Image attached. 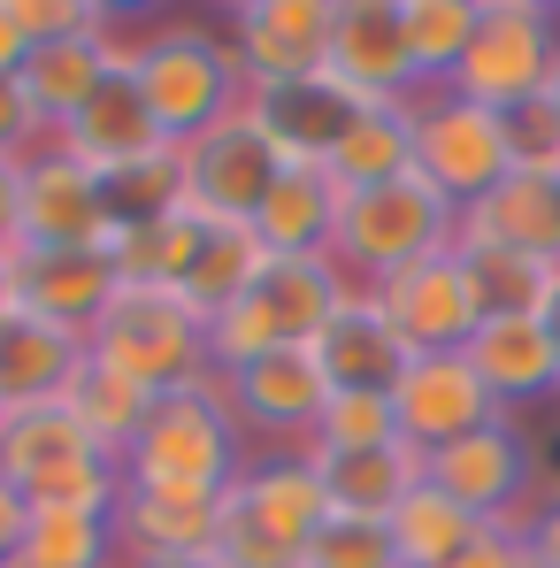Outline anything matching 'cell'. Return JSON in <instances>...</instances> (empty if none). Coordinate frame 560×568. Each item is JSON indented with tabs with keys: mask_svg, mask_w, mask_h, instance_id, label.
I'll return each mask as SVG.
<instances>
[{
	"mask_svg": "<svg viewBox=\"0 0 560 568\" xmlns=\"http://www.w3.org/2000/svg\"><path fill=\"white\" fill-rule=\"evenodd\" d=\"M246 462L254 454H246V430L231 415V392H223V377H207V384H185V392H162L154 399V415L123 446V491L215 507L238 484Z\"/></svg>",
	"mask_w": 560,
	"mask_h": 568,
	"instance_id": "1",
	"label": "cell"
},
{
	"mask_svg": "<svg viewBox=\"0 0 560 568\" xmlns=\"http://www.w3.org/2000/svg\"><path fill=\"white\" fill-rule=\"evenodd\" d=\"M131 85L154 108L170 146H185L200 131H215L231 108H246V78H238L231 39L200 16H154L131 39Z\"/></svg>",
	"mask_w": 560,
	"mask_h": 568,
	"instance_id": "2",
	"label": "cell"
},
{
	"mask_svg": "<svg viewBox=\"0 0 560 568\" xmlns=\"http://www.w3.org/2000/svg\"><path fill=\"white\" fill-rule=\"evenodd\" d=\"M346 292H362V284L346 277L330 254H269V270L207 323L215 377H231V369H246L262 354H284V346H315L323 323L346 307Z\"/></svg>",
	"mask_w": 560,
	"mask_h": 568,
	"instance_id": "3",
	"label": "cell"
},
{
	"mask_svg": "<svg viewBox=\"0 0 560 568\" xmlns=\"http://www.w3.org/2000/svg\"><path fill=\"white\" fill-rule=\"evenodd\" d=\"M330 523L323 476L307 469V454H254L238 484L215 507V554L223 568H299L307 538Z\"/></svg>",
	"mask_w": 560,
	"mask_h": 568,
	"instance_id": "4",
	"label": "cell"
},
{
	"mask_svg": "<svg viewBox=\"0 0 560 568\" xmlns=\"http://www.w3.org/2000/svg\"><path fill=\"white\" fill-rule=\"evenodd\" d=\"M461 239V207L446 192H430L422 178H391V185H338V231H330V262L346 277L376 292L384 277L446 254Z\"/></svg>",
	"mask_w": 560,
	"mask_h": 568,
	"instance_id": "5",
	"label": "cell"
},
{
	"mask_svg": "<svg viewBox=\"0 0 560 568\" xmlns=\"http://www.w3.org/2000/svg\"><path fill=\"white\" fill-rule=\"evenodd\" d=\"M93 354L115 377H131L139 392H154V399L215 377V362H207V323L192 315L177 292H162V284H123V292L108 300V315L93 323Z\"/></svg>",
	"mask_w": 560,
	"mask_h": 568,
	"instance_id": "6",
	"label": "cell"
},
{
	"mask_svg": "<svg viewBox=\"0 0 560 568\" xmlns=\"http://www.w3.org/2000/svg\"><path fill=\"white\" fill-rule=\"evenodd\" d=\"M553 62H560V16L546 0H483L476 47L461 54V70H454L446 93L476 100L491 115H515V108L546 100Z\"/></svg>",
	"mask_w": 560,
	"mask_h": 568,
	"instance_id": "7",
	"label": "cell"
},
{
	"mask_svg": "<svg viewBox=\"0 0 560 568\" xmlns=\"http://www.w3.org/2000/svg\"><path fill=\"white\" fill-rule=\"evenodd\" d=\"M507 170H515L507 115H491V108H476L461 93L415 100V178L430 192H446L454 207H476Z\"/></svg>",
	"mask_w": 560,
	"mask_h": 568,
	"instance_id": "8",
	"label": "cell"
},
{
	"mask_svg": "<svg viewBox=\"0 0 560 568\" xmlns=\"http://www.w3.org/2000/svg\"><path fill=\"white\" fill-rule=\"evenodd\" d=\"M185 162V207L207 223H254L269 185L284 178V154L269 146V131L254 123V108H231L215 131H200L177 146Z\"/></svg>",
	"mask_w": 560,
	"mask_h": 568,
	"instance_id": "9",
	"label": "cell"
},
{
	"mask_svg": "<svg viewBox=\"0 0 560 568\" xmlns=\"http://www.w3.org/2000/svg\"><path fill=\"white\" fill-rule=\"evenodd\" d=\"M538 446L515 415H499L491 430H468L454 446L430 454V484L446 499H461L476 523H522L538 507Z\"/></svg>",
	"mask_w": 560,
	"mask_h": 568,
	"instance_id": "10",
	"label": "cell"
},
{
	"mask_svg": "<svg viewBox=\"0 0 560 568\" xmlns=\"http://www.w3.org/2000/svg\"><path fill=\"white\" fill-rule=\"evenodd\" d=\"M223 39L238 54V78L246 93H269V85H299L323 70V47H330V0H238L223 16Z\"/></svg>",
	"mask_w": 560,
	"mask_h": 568,
	"instance_id": "11",
	"label": "cell"
},
{
	"mask_svg": "<svg viewBox=\"0 0 560 568\" xmlns=\"http://www.w3.org/2000/svg\"><path fill=\"white\" fill-rule=\"evenodd\" d=\"M323 70L354 100H422L415 54H407V8L399 0H330Z\"/></svg>",
	"mask_w": 560,
	"mask_h": 568,
	"instance_id": "12",
	"label": "cell"
},
{
	"mask_svg": "<svg viewBox=\"0 0 560 568\" xmlns=\"http://www.w3.org/2000/svg\"><path fill=\"white\" fill-rule=\"evenodd\" d=\"M223 392H231V415H238L246 438H262L269 454H292V446L315 438V415L330 399V377L315 369L307 346H284V354H262V362L231 369Z\"/></svg>",
	"mask_w": 560,
	"mask_h": 568,
	"instance_id": "13",
	"label": "cell"
},
{
	"mask_svg": "<svg viewBox=\"0 0 560 568\" xmlns=\"http://www.w3.org/2000/svg\"><path fill=\"white\" fill-rule=\"evenodd\" d=\"M391 415H399V438L407 446L438 454V446H454L468 430H491L507 407L483 392L468 354H415L399 369V384H391Z\"/></svg>",
	"mask_w": 560,
	"mask_h": 568,
	"instance_id": "14",
	"label": "cell"
},
{
	"mask_svg": "<svg viewBox=\"0 0 560 568\" xmlns=\"http://www.w3.org/2000/svg\"><path fill=\"white\" fill-rule=\"evenodd\" d=\"M108 239H115L108 178L70 162L62 146H39L23 162V239L16 246H108Z\"/></svg>",
	"mask_w": 560,
	"mask_h": 568,
	"instance_id": "15",
	"label": "cell"
},
{
	"mask_svg": "<svg viewBox=\"0 0 560 568\" xmlns=\"http://www.w3.org/2000/svg\"><path fill=\"white\" fill-rule=\"evenodd\" d=\"M246 108H254V123L269 131V146L284 154V170H330L338 139L362 123V108H376V100H354L330 70H315V78H299V85L246 93Z\"/></svg>",
	"mask_w": 560,
	"mask_h": 568,
	"instance_id": "16",
	"label": "cell"
},
{
	"mask_svg": "<svg viewBox=\"0 0 560 568\" xmlns=\"http://www.w3.org/2000/svg\"><path fill=\"white\" fill-rule=\"evenodd\" d=\"M376 307L391 315V331L407 338V354H461L468 338H476V300H468L461 284V262H454V246L446 254H430V262H415V270H399V277L376 284Z\"/></svg>",
	"mask_w": 560,
	"mask_h": 568,
	"instance_id": "17",
	"label": "cell"
},
{
	"mask_svg": "<svg viewBox=\"0 0 560 568\" xmlns=\"http://www.w3.org/2000/svg\"><path fill=\"white\" fill-rule=\"evenodd\" d=\"M123 292L108 246H16V300L62 331H85L108 315V300Z\"/></svg>",
	"mask_w": 560,
	"mask_h": 568,
	"instance_id": "18",
	"label": "cell"
},
{
	"mask_svg": "<svg viewBox=\"0 0 560 568\" xmlns=\"http://www.w3.org/2000/svg\"><path fill=\"white\" fill-rule=\"evenodd\" d=\"M123 62H131V31H123V16H108V23H93V31H70V39L31 47L23 93H31V108L47 115V131H62L70 115H85V100H93Z\"/></svg>",
	"mask_w": 560,
	"mask_h": 568,
	"instance_id": "19",
	"label": "cell"
},
{
	"mask_svg": "<svg viewBox=\"0 0 560 568\" xmlns=\"http://www.w3.org/2000/svg\"><path fill=\"white\" fill-rule=\"evenodd\" d=\"M54 146H62L70 162H85L93 178H115V170H131V162L170 154V139H162L154 108H146L139 85H131V62H123V70L85 100V115H70V123L54 131Z\"/></svg>",
	"mask_w": 560,
	"mask_h": 568,
	"instance_id": "20",
	"label": "cell"
},
{
	"mask_svg": "<svg viewBox=\"0 0 560 568\" xmlns=\"http://www.w3.org/2000/svg\"><path fill=\"white\" fill-rule=\"evenodd\" d=\"M315 369L330 377V392H391L399 369L415 362L407 338L391 331V315L376 307V292H346V307L323 323V338L307 346Z\"/></svg>",
	"mask_w": 560,
	"mask_h": 568,
	"instance_id": "21",
	"label": "cell"
},
{
	"mask_svg": "<svg viewBox=\"0 0 560 568\" xmlns=\"http://www.w3.org/2000/svg\"><path fill=\"white\" fill-rule=\"evenodd\" d=\"M93 338L85 331H62L31 307H16L0 323V407H39V399H62L70 377L85 369Z\"/></svg>",
	"mask_w": 560,
	"mask_h": 568,
	"instance_id": "22",
	"label": "cell"
},
{
	"mask_svg": "<svg viewBox=\"0 0 560 568\" xmlns=\"http://www.w3.org/2000/svg\"><path fill=\"white\" fill-rule=\"evenodd\" d=\"M307 469L323 476V499L330 515H369V523H391V507L430 476V454L422 446H369V454H330V446H299Z\"/></svg>",
	"mask_w": 560,
	"mask_h": 568,
	"instance_id": "23",
	"label": "cell"
},
{
	"mask_svg": "<svg viewBox=\"0 0 560 568\" xmlns=\"http://www.w3.org/2000/svg\"><path fill=\"white\" fill-rule=\"evenodd\" d=\"M461 354L476 362L483 392L507 415L560 399V354H553V338H546V323H476V338H468Z\"/></svg>",
	"mask_w": 560,
	"mask_h": 568,
	"instance_id": "24",
	"label": "cell"
},
{
	"mask_svg": "<svg viewBox=\"0 0 560 568\" xmlns=\"http://www.w3.org/2000/svg\"><path fill=\"white\" fill-rule=\"evenodd\" d=\"M454 262H461V284H468V300H476L483 323H546L560 262L491 246V239H454Z\"/></svg>",
	"mask_w": 560,
	"mask_h": 568,
	"instance_id": "25",
	"label": "cell"
},
{
	"mask_svg": "<svg viewBox=\"0 0 560 568\" xmlns=\"http://www.w3.org/2000/svg\"><path fill=\"white\" fill-rule=\"evenodd\" d=\"M461 239H491V246L560 262V185L538 170H507L476 207H461Z\"/></svg>",
	"mask_w": 560,
	"mask_h": 568,
	"instance_id": "26",
	"label": "cell"
},
{
	"mask_svg": "<svg viewBox=\"0 0 560 568\" xmlns=\"http://www.w3.org/2000/svg\"><path fill=\"white\" fill-rule=\"evenodd\" d=\"M85 454H108L93 430L62 407V399H39V407H0V476L31 499L47 476H62Z\"/></svg>",
	"mask_w": 560,
	"mask_h": 568,
	"instance_id": "27",
	"label": "cell"
},
{
	"mask_svg": "<svg viewBox=\"0 0 560 568\" xmlns=\"http://www.w3.org/2000/svg\"><path fill=\"white\" fill-rule=\"evenodd\" d=\"M262 246L269 254H330V231H338V178L330 170H284L262 215H254Z\"/></svg>",
	"mask_w": 560,
	"mask_h": 568,
	"instance_id": "28",
	"label": "cell"
},
{
	"mask_svg": "<svg viewBox=\"0 0 560 568\" xmlns=\"http://www.w3.org/2000/svg\"><path fill=\"white\" fill-rule=\"evenodd\" d=\"M384 530H391V546H399V568H446L454 554H468V546H476L483 530H499V523H476L461 499H446V491L422 476V484L391 507Z\"/></svg>",
	"mask_w": 560,
	"mask_h": 568,
	"instance_id": "29",
	"label": "cell"
},
{
	"mask_svg": "<svg viewBox=\"0 0 560 568\" xmlns=\"http://www.w3.org/2000/svg\"><path fill=\"white\" fill-rule=\"evenodd\" d=\"M262 270H269V246H262L254 223H207V239H200V254H192L177 300H185L200 323H215V315L262 277Z\"/></svg>",
	"mask_w": 560,
	"mask_h": 568,
	"instance_id": "30",
	"label": "cell"
},
{
	"mask_svg": "<svg viewBox=\"0 0 560 568\" xmlns=\"http://www.w3.org/2000/svg\"><path fill=\"white\" fill-rule=\"evenodd\" d=\"M215 507H223V499H215ZM215 507H192V499H154V491H123V507H115V546H123V561L215 554Z\"/></svg>",
	"mask_w": 560,
	"mask_h": 568,
	"instance_id": "31",
	"label": "cell"
},
{
	"mask_svg": "<svg viewBox=\"0 0 560 568\" xmlns=\"http://www.w3.org/2000/svg\"><path fill=\"white\" fill-rule=\"evenodd\" d=\"M330 178L354 185H391V178H415V100H376L362 108V123L338 139L330 154Z\"/></svg>",
	"mask_w": 560,
	"mask_h": 568,
	"instance_id": "32",
	"label": "cell"
},
{
	"mask_svg": "<svg viewBox=\"0 0 560 568\" xmlns=\"http://www.w3.org/2000/svg\"><path fill=\"white\" fill-rule=\"evenodd\" d=\"M200 239H207V215H154V223H123L115 239H108V262H115V277L123 284H162V292H177L192 270V254H200Z\"/></svg>",
	"mask_w": 560,
	"mask_h": 568,
	"instance_id": "33",
	"label": "cell"
},
{
	"mask_svg": "<svg viewBox=\"0 0 560 568\" xmlns=\"http://www.w3.org/2000/svg\"><path fill=\"white\" fill-rule=\"evenodd\" d=\"M407 8V54H415V85L422 93H446L461 54L476 47V23H483V0H399Z\"/></svg>",
	"mask_w": 560,
	"mask_h": 568,
	"instance_id": "34",
	"label": "cell"
},
{
	"mask_svg": "<svg viewBox=\"0 0 560 568\" xmlns=\"http://www.w3.org/2000/svg\"><path fill=\"white\" fill-rule=\"evenodd\" d=\"M62 407H70L100 446L123 462V446H131V438H139V423L154 415V392H139L131 377H115L100 354H85V369L70 377V392H62Z\"/></svg>",
	"mask_w": 560,
	"mask_h": 568,
	"instance_id": "35",
	"label": "cell"
},
{
	"mask_svg": "<svg viewBox=\"0 0 560 568\" xmlns=\"http://www.w3.org/2000/svg\"><path fill=\"white\" fill-rule=\"evenodd\" d=\"M23 561H31V568H123L115 515H85V507H31Z\"/></svg>",
	"mask_w": 560,
	"mask_h": 568,
	"instance_id": "36",
	"label": "cell"
},
{
	"mask_svg": "<svg viewBox=\"0 0 560 568\" xmlns=\"http://www.w3.org/2000/svg\"><path fill=\"white\" fill-rule=\"evenodd\" d=\"M307 446H330V454H369V446H399V415H391V392H330L323 415H315V438Z\"/></svg>",
	"mask_w": 560,
	"mask_h": 568,
	"instance_id": "37",
	"label": "cell"
},
{
	"mask_svg": "<svg viewBox=\"0 0 560 568\" xmlns=\"http://www.w3.org/2000/svg\"><path fill=\"white\" fill-rule=\"evenodd\" d=\"M108 207H115V231L123 223H154V215H177L185 207V162H177V146L154 154V162L115 170L108 178Z\"/></svg>",
	"mask_w": 560,
	"mask_h": 568,
	"instance_id": "38",
	"label": "cell"
},
{
	"mask_svg": "<svg viewBox=\"0 0 560 568\" xmlns=\"http://www.w3.org/2000/svg\"><path fill=\"white\" fill-rule=\"evenodd\" d=\"M299 568H399V546H391V530L369 523V515H330L307 538Z\"/></svg>",
	"mask_w": 560,
	"mask_h": 568,
	"instance_id": "39",
	"label": "cell"
},
{
	"mask_svg": "<svg viewBox=\"0 0 560 568\" xmlns=\"http://www.w3.org/2000/svg\"><path fill=\"white\" fill-rule=\"evenodd\" d=\"M507 146H515V170L560 178V115L546 108V100H530V108L507 115Z\"/></svg>",
	"mask_w": 560,
	"mask_h": 568,
	"instance_id": "40",
	"label": "cell"
},
{
	"mask_svg": "<svg viewBox=\"0 0 560 568\" xmlns=\"http://www.w3.org/2000/svg\"><path fill=\"white\" fill-rule=\"evenodd\" d=\"M39 146H54L47 115L31 108V93H23V78H0V162H31Z\"/></svg>",
	"mask_w": 560,
	"mask_h": 568,
	"instance_id": "41",
	"label": "cell"
},
{
	"mask_svg": "<svg viewBox=\"0 0 560 568\" xmlns=\"http://www.w3.org/2000/svg\"><path fill=\"white\" fill-rule=\"evenodd\" d=\"M108 16H115V8H100V0H16V23H23L31 47L70 39V31H93V23H108Z\"/></svg>",
	"mask_w": 560,
	"mask_h": 568,
	"instance_id": "42",
	"label": "cell"
},
{
	"mask_svg": "<svg viewBox=\"0 0 560 568\" xmlns=\"http://www.w3.org/2000/svg\"><path fill=\"white\" fill-rule=\"evenodd\" d=\"M446 568H530V546H522V523H499V530H483L468 554H454Z\"/></svg>",
	"mask_w": 560,
	"mask_h": 568,
	"instance_id": "43",
	"label": "cell"
},
{
	"mask_svg": "<svg viewBox=\"0 0 560 568\" xmlns=\"http://www.w3.org/2000/svg\"><path fill=\"white\" fill-rule=\"evenodd\" d=\"M522 546H530V568H560V499H538L522 515Z\"/></svg>",
	"mask_w": 560,
	"mask_h": 568,
	"instance_id": "44",
	"label": "cell"
},
{
	"mask_svg": "<svg viewBox=\"0 0 560 568\" xmlns=\"http://www.w3.org/2000/svg\"><path fill=\"white\" fill-rule=\"evenodd\" d=\"M23 530H31V499L0 476V561H16V554H23Z\"/></svg>",
	"mask_w": 560,
	"mask_h": 568,
	"instance_id": "45",
	"label": "cell"
},
{
	"mask_svg": "<svg viewBox=\"0 0 560 568\" xmlns=\"http://www.w3.org/2000/svg\"><path fill=\"white\" fill-rule=\"evenodd\" d=\"M23 239V162H0V246L16 254Z\"/></svg>",
	"mask_w": 560,
	"mask_h": 568,
	"instance_id": "46",
	"label": "cell"
},
{
	"mask_svg": "<svg viewBox=\"0 0 560 568\" xmlns=\"http://www.w3.org/2000/svg\"><path fill=\"white\" fill-rule=\"evenodd\" d=\"M23 62H31V39L16 23V0H0V78H23Z\"/></svg>",
	"mask_w": 560,
	"mask_h": 568,
	"instance_id": "47",
	"label": "cell"
},
{
	"mask_svg": "<svg viewBox=\"0 0 560 568\" xmlns=\"http://www.w3.org/2000/svg\"><path fill=\"white\" fill-rule=\"evenodd\" d=\"M16 307H23V300H16V254H8V246H0V323H8V315H16Z\"/></svg>",
	"mask_w": 560,
	"mask_h": 568,
	"instance_id": "48",
	"label": "cell"
},
{
	"mask_svg": "<svg viewBox=\"0 0 560 568\" xmlns=\"http://www.w3.org/2000/svg\"><path fill=\"white\" fill-rule=\"evenodd\" d=\"M123 568H223V554H170V561H123Z\"/></svg>",
	"mask_w": 560,
	"mask_h": 568,
	"instance_id": "49",
	"label": "cell"
},
{
	"mask_svg": "<svg viewBox=\"0 0 560 568\" xmlns=\"http://www.w3.org/2000/svg\"><path fill=\"white\" fill-rule=\"evenodd\" d=\"M546 338H553V354H560V284H553V300H546Z\"/></svg>",
	"mask_w": 560,
	"mask_h": 568,
	"instance_id": "50",
	"label": "cell"
},
{
	"mask_svg": "<svg viewBox=\"0 0 560 568\" xmlns=\"http://www.w3.org/2000/svg\"><path fill=\"white\" fill-rule=\"evenodd\" d=\"M546 108L560 115V62H553V85H546Z\"/></svg>",
	"mask_w": 560,
	"mask_h": 568,
	"instance_id": "51",
	"label": "cell"
},
{
	"mask_svg": "<svg viewBox=\"0 0 560 568\" xmlns=\"http://www.w3.org/2000/svg\"><path fill=\"white\" fill-rule=\"evenodd\" d=\"M0 568H31V561H23V554H16V561H0Z\"/></svg>",
	"mask_w": 560,
	"mask_h": 568,
	"instance_id": "52",
	"label": "cell"
},
{
	"mask_svg": "<svg viewBox=\"0 0 560 568\" xmlns=\"http://www.w3.org/2000/svg\"><path fill=\"white\" fill-rule=\"evenodd\" d=\"M553 185H560V178H553Z\"/></svg>",
	"mask_w": 560,
	"mask_h": 568,
	"instance_id": "53",
	"label": "cell"
}]
</instances>
